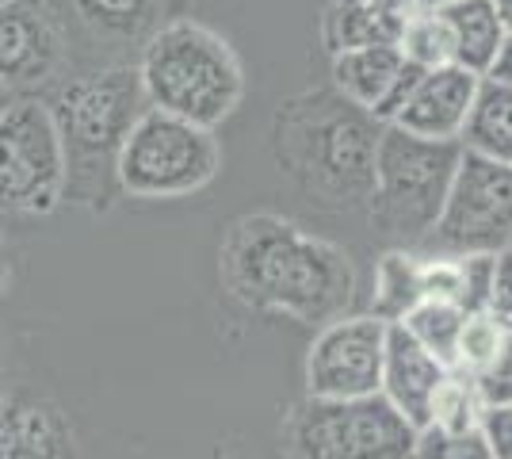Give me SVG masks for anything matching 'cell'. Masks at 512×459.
<instances>
[{
    "mask_svg": "<svg viewBox=\"0 0 512 459\" xmlns=\"http://www.w3.org/2000/svg\"><path fill=\"white\" fill-rule=\"evenodd\" d=\"M493 8H497L501 23H505V31L512 35V0H493Z\"/></svg>",
    "mask_w": 512,
    "mask_h": 459,
    "instance_id": "obj_31",
    "label": "cell"
},
{
    "mask_svg": "<svg viewBox=\"0 0 512 459\" xmlns=\"http://www.w3.org/2000/svg\"><path fill=\"white\" fill-rule=\"evenodd\" d=\"M421 8H440V4H451V0H417Z\"/></svg>",
    "mask_w": 512,
    "mask_h": 459,
    "instance_id": "obj_32",
    "label": "cell"
},
{
    "mask_svg": "<svg viewBox=\"0 0 512 459\" xmlns=\"http://www.w3.org/2000/svg\"><path fill=\"white\" fill-rule=\"evenodd\" d=\"M390 322L375 314H341L318 329L306 352L310 398H371L383 387Z\"/></svg>",
    "mask_w": 512,
    "mask_h": 459,
    "instance_id": "obj_10",
    "label": "cell"
},
{
    "mask_svg": "<svg viewBox=\"0 0 512 459\" xmlns=\"http://www.w3.org/2000/svg\"><path fill=\"white\" fill-rule=\"evenodd\" d=\"M85 27L104 39H150L161 27V12L169 0H69Z\"/></svg>",
    "mask_w": 512,
    "mask_h": 459,
    "instance_id": "obj_20",
    "label": "cell"
},
{
    "mask_svg": "<svg viewBox=\"0 0 512 459\" xmlns=\"http://www.w3.org/2000/svg\"><path fill=\"white\" fill-rule=\"evenodd\" d=\"M402 27L406 20L390 16L371 0H329L321 16V46L329 50V58L363 46H398Z\"/></svg>",
    "mask_w": 512,
    "mask_h": 459,
    "instance_id": "obj_16",
    "label": "cell"
},
{
    "mask_svg": "<svg viewBox=\"0 0 512 459\" xmlns=\"http://www.w3.org/2000/svg\"><path fill=\"white\" fill-rule=\"evenodd\" d=\"M505 337H509V333L497 326L486 310L467 314L463 333H459V349H455V364H451V372L478 375L493 360V352L501 349V341H505Z\"/></svg>",
    "mask_w": 512,
    "mask_h": 459,
    "instance_id": "obj_24",
    "label": "cell"
},
{
    "mask_svg": "<svg viewBox=\"0 0 512 459\" xmlns=\"http://www.w3.org/2000/svg\"><path fill=\"white\" fill-rule=\"evenodd\" d=\"M486 81H497V85L512 88V35L505 39V46H501V54H497V62H493L490 73H486Z\"/></svg>",
    "mask_w": 512,
    "mask_h": 459,
    "instance_id": "obj_29",
    "label": "cell"
},
{
    "mask_svg": "<svg viewBox=\"0 0 512 459\" xmlns=\"http://www.w3.org/2000/svg\"><path fill=\"white\" fill-rule=\"evenodd\" d=\"M482 77H474L463 66H440L421 69V77L413 81L406 92L402 108L394 111V119L386 127H398L417 138H432V142H459L463 127L474 108Z\"/></svg>",
    "mask_w": 512,
    "mask_h": 459,
    "instance_id": "obj_12",
    "label": "cell"
},
{
    "mask_svg": "<svg viewBox=\"0 0 512 459\" xmlns=\"http://www.w3.org/2000/svg\"><path fill=\"white\" fill-rule=\"evenodd\" d=\"M398 50L409 66L417 69H440V66H455V50H451V35L448 23L436 8H417L413 16L402 27V39H398Z\"/></svg>",
    "mask_w": 512,
    "mask_h": 459,
    "instance_id": "obj_22",
    "label": "cell"
},
{
    "mask_svg": "<svg viewBox=\"0 0 512 459\" xmlns=\"http://www.w3.org/2000/svg\"><path fill=\"white\" fill-rule=\"evenodd\" d=\"M218 169L222 146L214 131L169 111L146 108L119 150L115 180L134 199H184L203 192Z\"/></svg>",
    "mask_w": 512,
    "mask_h": 459,
    "instance_id": "obj_6",
    "label": "cell"
},
{
    "mask_svg": "<svg viewBox=\"0 0 512 459\" xmlns=\"http://www.w3.org/2000/svg\"><path fill=\"white\" fill-rule=\"evenodd\" d=\"M459 142H432L398 127H383L375 146L371 222L390 249H421L444 211V199L459 169Z\"/></svg>",
    "mask_w": 512,
    "mask_h": 459,
    "instance_id": "obj_5",
    "label": "cell"
},
{
    "mask_svg": "<svg viewBox=\"0 0 512 459\" xmlns=\"http://www.w3.org/2000/svg\"><path fill=\"white\" fill-rule=\"evenodd\" d=\"M421 303V253L413 249H386L375 264V303L371 314L383 322H402Z\"/></svg>",
    "mask_w": 512,
    "mask_h": 459,
    "instance_id": "obj_19",
    "label": "cell"
},
{
    "mask_svg": "<svg viewBox=\"0 0 512 459\" xmlns=\"http://www.w3.org/2000/svg\"><path fill=\"white\" fill-rule=\"evenodd\" d=\"M62 417L43 402H4L0 406V459H65Z\"/></svg>",
    "mask_w": 512,
    "mask_h": 459,
    "instance_id": "obj_17",
    "label": "cell"
},
{
    "mask_svg": "<svg viewBox=\"0 0 512 459\" xmlns=\"http://www.w3.org/2000/svg\"><path fill=\"white\" fill-rule=\"evenodd\" d=\"M474 379V391L482 398V406H509L512 402V333L501 341V349L493 352V360Z\"/></svg>",
    "mask_w": 512,
    "mask_h": 459,
    "instance_id": "obj_26",
    "label": "cell"
},
{
    "mask_svg": "<svg viewBox=\"0 0 512 459\" xmlns=\"http://www.w3.org/2000/svg\"><path fill=\"white\" fill-rule=\"evenodd\" d=\"M8 100H12V92H8V88L0 85V108H4V104H8Z\"/></svg>",
    "mask_w": 512,
    "mask_h": 459,
    "instance_id": "obj_33",
    "label": "cell"
},
{
    "mask_svg": "<svg viewBox=\"0 0 512 459\" xmlns=\"http://www.w3.org/2000/svg\"><path fill=\"white\" fill-rule=\"evenodd\" d=\"M482 414H486V406L474 391V379L463 372H448V379L440 383V391L432 398L428 425L444 429V433H470L482 425Z\"/></svg>",
    "mask_w": 512,
    "mask_h": 459,
    "instance_id": "obj_23",
    "label": "cell"
},
{
    "mask_svg": "<svg viewBox=\"0 0 512 459\" xmlns=\"http://www.w3.org/2000/svg\"><path fill=\"white\" fill-rule=\"evenodd\" d=\"M459 146L512 169V88L509 85H497V81L482 77Z\"/></svg>",
    "mask_w": 512,
    "mask_h": 459,
    "instance_id": "obj_18",
    "label": "cell"
},
{
    "mask_svg": "<svg viewBox=\"0 0 512 459\" xmlns=\"http://www.w3.org/2000/svg\"><path fill=\"white\" fill-rule=\"evenodd\" d=\"M463 322H467V310H463V306L444 303V299H421V303L413 306L398 326L406 329L421 349L432 352V356H436V360L451 372V364H455V349H459V333H463Z\"/></svg>",
    "mask_w": 512,
    "mask_h": 459,
    "instance_id": "obj_21",
    "label": "cell"
},
{
    "mask_svg": "<svg viewBox=\"0 0 512 459\" xmlns=\"http://www.w3.org/2000/svg\"><path fill=\"white\" fill-rule=\"evenodd\" d=\"M138 81L146 104L214 131L245 96V69L234 46L207 23L176 16L142 46Z\"/></svg>",
    "mask_w": 512,
    "mask_h": 459,
    "instance_id": "obj_3",
    "label": "cell"
},
{
    "mask_svg": "<svg viewBox=\"0 0 512 459\" xmlns=\"http://www.w3.org/2000/svg\"><path fill=\"white\" fill-rule=\"evenodd\" d=\"M371 4H379L383 12H390V16H398V20H409V16H413V12L421 8L417 0H371Z\"/></svg>",
    "mask_w": 512,
    "mask_h": 459,
    "instance_id": "obj_30",
    "label": "cell"
},
{
    "mask_svg": "<svg viewBox=\"0 0 512 459\" xmlns=\"http://www.w3.org/2000/svg\"><path fill=\"white\" fill-rule=\"evenodd\" d=\"M218 280L245 310L302 326H325L356 299V264L341 245L272 211L230 222L218 249Z\"/></svg>",
    "mask_w": 512,
    "mask_h": 459,
    "instance_id": "obj_1",
    "label": "cell"
},
{
    "mask_svg": "<svg viewBox=\"0 0 512 459\" xmlns=\"http://www.w3.org/2000/svg\"><path fill=\"white\" fill-rule=\"evenodd\" d=\"M46 108L62 138L65 192H77L81 199L107 196L130 127L150 108L138 81V66H111L77 77L58 88L54 104Z\"/></svg>",
    "mask_w": 512,
    "mask_h": 459,
    "instance_id": "obj_4",
    "label": "cell"
},
{
    "mask_svg": "<svg viewBox=\"0 0 512 459\" xmlns=\"http://www.w3.org/2000/svg\"><path fill=\"white\" fill-rule=\"evenodd\" d=\"M444 379H448V368L432 352L421 349L398 322L386 329L383 387H379V394L406 417L413 429H425L428 425L432 398H436Z\"/></svg>",
    "mask_w": 512,
    "mask_h": 459,
    "instance_id": "obj_14",
    "label": "cell"
},
{
    "mask_svg": "<svg viewBox=\"0 0 512 459\" xmlns=\"http://www.w3.org/2000/svg\"><path fill=\"white\" fill-rule=\"evenodd\" d=\"M417 77L421 69L409 66L398 46H363L333 58V92H341L348 104L367 111L383 127L402 108Z\"/></svg>",
    "mask_w": 512,
    "mask_h": 459,
    "instance_id": "obj_13",
    "label": "cell"
},
{
    "mask_svg": "<svg viewBox=\"0 0 512 459\" xmlns=\"http://www.w3.org/2000/svg\"><path fill=\"white\" fill-rule=\"evenodd\" d=\"M478 429L490 444L493 459H512V402L509 406H486Z\"/></svg>",
    "mask_w": 512,
    "mask_h": 459,
    "instance_id": "obj_28",
    "label": "cell"
},
{
    "mask_svg": "<svg viewBox=\"0 0 512 459\" xmlns=\"http://www.w3.org/2000/svg\"><path fill=\"white\" fill-rule=\"evenodd\" d=\"M512 245V169L463 150L444 211L417 253L478 257Z\"/></svg>",
    "mask_w": 512,
    "mask_h": 459,
    "instance_id": "obj_9",
    "label": "cell"
},
{
    "mask_svg": "<svg viewBox=\"0 0 512 459\" xmlns=\"http://www.w3.org/2000/svg\"><path fill=\"white\" fill-rule=\"evenodd\" d=\"M383 123L348 104L341 92L318 88L279 104L272 150L279 169L302 196L325 211H360L375 188V146Z\"/></svg>",
    "mask_w": 512,
    "mask_h": 459,
    "instance_id": "obj_2",
    "label": "cell"
},
{
    "mask_svg": "<svg viewBox=\"0 0 512 459\" xmlns=\"http://www.w3.org/2000/svg\"><path fill=\"white\" fill-rule=\"evenodd\" d=\"M409 459H493L490 444L482 437V429L470 433H444V429H417L413 452Z\"/></svg>",
    "mask_w": 512,
    "mask_h": 459,
    "instance_id": "obj_25",
    "label": "cell"
},
{
    "mask_svg": "<svg viewBox=\"0 0 512 459\" xmlns=\"http://www.w3.org/2000/svg\"><path fill=\"white\" fill-rule=\"evenodd\" d=\"M436 12L448 23L455 66L470 69L474 77H486L509 39L493 0H451V4H440Z\"/></svg>",
    "mask_w": 512,
    "mask_h": 459,
    "instance_id": "obj_15",
    "label": "cell"
},
{
    "mask_svg": "<svg viewBox=\"0 0 512 459\" xmlns=\"http://www.w3.org/2000/svg\"><path fill=\"white\" fill-rule=\"evenodd\" d=\"M62 58V27L46 0H0V85L8 92L43 85Z\"/></svg>",
    "mask_w": 512,
    "mask_h": 459,
    "instance_id": "obj_11",
    "label": "cell"
},
{
    "mask_svg": "<svg viewBox=\"0 0 512 459\" xmlns=\"http://www.w3.org/2000/svg\"><path fill=\"white\" fill-rule=\"evenodd\" d=\"M417 429L383 394L302 398L283 425L287 459H409Z\"/></svg>",
    "mask_w": 512,
    "mask_h": 459,
    "instance_id": "obj_7",
    "label": "cell"
},
{
    "mask_svg": "<svg viewBox=\"0 0 512 459\" xmlns=\"http://www.w3.org/2000/svg\"><path fill=\"white\" fill-rule=\"evenodd\" d=\"M65 199V153L43 100H8L0 108V211L50 215Z\"/></svg>",
    "mask_w": 512,
    "mask_h": 459,
    "instance_id": "obj_8",
    "label": "cell"
},
{
    "mask_svg": "<svg viewBox=\"0 0 512 459\" xmlns=\"http://www.w3.org/2000/svg\"><path fill=\"white\" fill-rule=\"evenodd\" d=\"M486 314L505 333H512V245L501 249V253H493L490 287H486Z\"/></svg>",
    "mask_w": 512,
    "mask_h": 459,
    "instance_id": "obj_27",
    "label": "cell"
}]
</instances>
